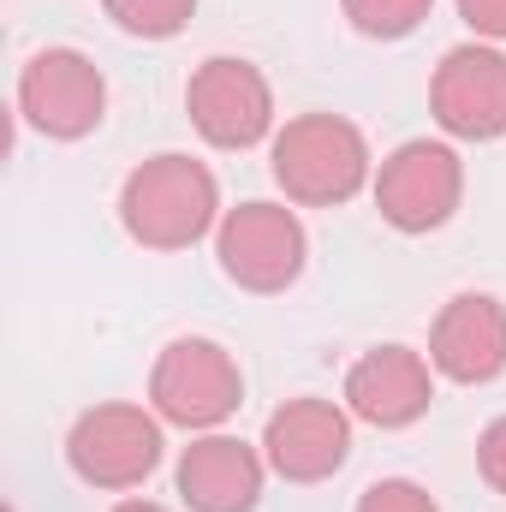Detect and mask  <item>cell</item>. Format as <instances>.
Instances as JSON below:
<instances>
[{
    "mask_svg": "<svg viewBox=\"0 0 506 512\" xmlns=\"http://www.w3.org/2000/svg\"><path fill=\"white\" fill-rule=\"evenodd\" d=\"M221 215V185L191 155H149L120 185V221L143 251H185Z\"/></svg>",
    "mask_w": 506,
    "mask_h": 512,
    "instance_id": "6da1fadb",
    "label": "cell"
},
{
    "mask_svg": "<svg viewBox=\"0 0 506 512\" xmlns=\"http://www.w3.org/2000/svg\"><path fill=\"white\" fill-rule=\"evenodd\" d=\"M268 161H274V185L292 203H310V209H334V203L358 197L364 179H370V143L340 114H298V120H286Z\"/></svg>",
    "mask_w": 506,
    "mask_h": 512,
    "instance_id": "7a4b0ae2",
    "label": "cell"
},
{
    "mask_svg": "<svg viewBox=\"0 0 506 512\" xmlns=\"http://www.w3.org/2000/svg\"><path fill=\"white\" fill-rule=\"evenodd\" d=\"M465 197V161L447 149V143H399L376 173V209L387 227L399 233H435L453 221Z\"/></svg>",
    "mask_w": 506,
    "mask_h": 512,
    "instance_id": "3957f363",
    "label": "cell"
},
{
    "mask_svg": "<svg viewBox=\"0 0 506 512\" xmlns=\"http://www.w3.org/2000/svg\"><path fill=\"white\" fill-rule=\"evenodd\" d=\"M149 399L179 429H215L239 411L245 376L215 340H173L149 370Z\"/></svg>",
    "mask_w": 506,
    "mask_h": 512,
    "instance_id": "277c9868",
    "label": "cell"
},
{
    "mask_svg": "<svg viewBox=\"0 0 506 512\" xmlns=\"http://www.w3.org/2000/svg\"><path fill=\"white\" fill-rule=\"evenodd\" d=\"M18 114L24 126H36L42 137H90L108 114V84L96 72L90 54L78 48H42L24 72H18Z\"/></svg>",
    "mask_w": 506,
    "mask_h": 512,
    "instance_id": "5b68a950",
    "label": "cell"
},
{
    "mask_svg": "<svg viewBox=\"0 0 506 512\" xmlns=\"http://www.w3.org/2000/svg\"><path fill=\"white\" fill-rule=\"evenodd\" d=\"M304 251L310 239L298 215L280 203H239L221 215V233H215V256L227 280H239L245 292H286L304 274Z\"/></svg>",
    "mask_w": 506,
    "mask_h": 512,
    "instance_id": "8992f818",
    "label": "cell"
},
{
    "mask_svg": "<svg viewBox=\"0 0 506 512\" xmlns=\"http://www.w3.org/2000/svg\"><path fill=\"white\" fill-rule=\"evenodd\" d=\"M66 465L90 489H137L161 465V423L143 405H96L72 423Z\"/></svg>",
    "mask_w": 506,
    "mask_h": 512,
    "instance_id": "52a82bcc",
    "label": "cell"
},
{
    "mask_svg": "<svg viewBox=\"0 0 506 512\" xmlns=\"http://www.w3.org/2000/svg\"><path fill=\"white\" fill-rule=\"evenodd\" d=\"M185 108H191V126L203 131L215 149H251L274 126L268 78L256 72L251 60H233V54H215V60H203L191 72Z\"/></svg>",
    "mask_w": 506,
    "mask_h": 512,
    "instance_id": "ba28073f",
    "label": "cell"
},
{
    "mask_svg": "<svg viewBox=\"0 0 506 512\" xmlns=\"http://www.w3.org/2000/svg\"><path fill=\"white\" fill-rule=\"evenodd\" d=\"M429 108L441 131L465 137V143H489L506 131V54L489 42H465L435 66L429 84Z\"/></svg>",
    "mask_w": 506,
    "mask_h": 512,
    "instance_id": "9c48e42d",
    "label": "cell"
},
{
    "mask_svg": "<svg viewBox=\"0 0 506 512\" xmlns=\"http://www.w3.org/2000/svg\"><path fill=\"white\" fill-rule=\"evenodd\" d=\"M352 423L334 399H286L262 429V459L286 483H322L346 465Z\"/></svg>",
    "mask_w": 506,
    "mask_h": 512,
    "instance_id": "30bf717a",
    "label": "cell"
},
{
    "mask_svg": "<svg viewBox=\"0 0 506 512\" xmlns=\"http://www.w3.org/2000/svg\"><path fill=\"white\" fill-rule=\"evenodd\" d=\"M429 364L447 382L483 387L506 370V304L489 292H459L429 328Z\"/></svg>",
    "mask_w": 506,
    "mask_h": 512,
    "instance_id": "8fae6325",
    "label": "cell"
},
{
    "mask_svg": "<svg viewBox=\"0 0 506 512\" xmlns=\"http://www.w3.org/2000/svg\"><path fill=\"white\" fill-rule=\"evenodd\" d=\"M435 382H429V364L411 352V346H370L352 370H346V405L352 417L376 423V429H405L429 411Z\"/></svg>",
    "mask_w": 506,
    "mask_h": 512,
    "instance_id": "7c38bea8",
    "label": "cell"
},
{
    "mask_svg": "<svg viewBox=\"0 0 506 512\" xmlns=\"http://www.w3.org/2000/svg\"><path fill=\"white\" fill-rule=\"evenodd\" d=\"M179 495L191 512H251L262 501V453L239 435H203L179 459Z\"/></svg>",
    "mask_w": 506,
    "mask_h": 512,
    "instance_id": "4fadbf2b",
    "label": "cell"
},
{
    "mask_svg": "<svg viewBox=\"0 0 506 512\" xmlns=\"http://www.w3.org/2000/svg\"><path fill=\"white\" fill-rule=\"evenodd\" d=\"M102 6L126 36H149V42L179 36L191 24V12H197V0H102Z\"/></svg>",
    "mask_w": 506,
    "mask_h": 512,
    "instance_id": "5bb4252c",
    "label": "cell"
},
{
    "mask_svg": "<svg viewBox=\"0 0 506 512\" xmlns=\"http://www.w3.org/2000/svg\"><path fill=\"white\" fill-rule=\"evenodd\" d=\"M340 6H346L352 30L393 42V36H411V30L429 18V6H435V0H340Z\"/></svg>",
    "mask_w": 506,
    "mask_h": 512,
    "instance_id": "9a60e30c",
    "label": "cell"
},
{
    "mask_svg": "<svg viewBox=\"0 0 506 512\" xmlns=\"http://www.w3.org/2000/svg\"><path fill=\"white\" fill-rule=\"evenodd\" d=\"M358 512H441L429 501V489H417V483H405V477H381L364 489V501Z\"/></svg>",
    "mask_w": 506,
    "mask_h": 512,
    "instance_id": "2e32d148",
    "label": "cell"
},
{
    "mask_svg": "<svg viewBox=\"0 0 506 512\" xmlns=\"http://www.w3.org/2000/svg\"><path fill=\"white\" fill-rule=\"evenodd\" d=\"M477 471H483V483L506 495V417H495L489 429H483V441H477Z\"/></svg>",
    "mask_w": 506,
    "mask_h": 512,
    "instance_id": "e0dca14e",
    "label": "cell"
},
{
    "mask_svg": "<svg viewBox=\"0 0 506 512\" xmlns=\"http://www.w3.org/2000/svg\"><path fill=\"white\" fill-rule=\"evenodd\" d=\"M459 18L483 42H506V0H459Z\"/></svg>",
    "mask_w": 506,
    "mask_h": 512,
    "instance_id": "ac0fdd59",
    "label": "cell"
},
{
    "mask_svg": "<svg viewBox=\"0 0 506 512\" xmlns=\"http://www.w3.org/2000/svg\"><path fill=\"white\" fill-rule=\"evenodd\" d=\"M114 512H167V507H155V501H120Z\"/></svg>",
    "mask_w": 506,
    "mask_h": 512,
    "instance_id": "d6986e66",
    "label": "cell"
}]
</instances>
